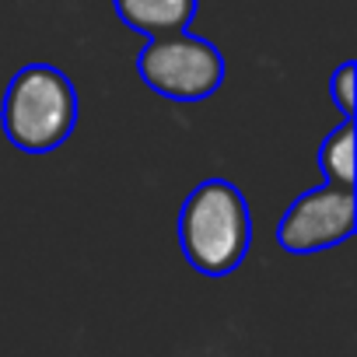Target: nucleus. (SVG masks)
<instances>
[{
	"instance_id": "obj_3",
	"label": "nucleus",
	"mask_w": 357,
	"mask_h": 357,
	"mask_svg": "<svg viewBox=\"0 0 357 357\" xmlns=\"http://www.w3.org/2000/svg\"><path fill=\"white\" fill-rule=\"evenodd\" d=\"M140 81L172 102H204L225 84V53L204 39L183 32L154 36L137 56Z\"/></svg>"
},
{
	"instance_id": "obj_2",
	"label": "nucleus",
	"mask_w": 357,
	"mask_h": 357,
	"mask_svg": "<svg viewBox=\"0 0 357 357\" xmlns=\"http://www.w3.org/2000/svg\"><path fill=\"white\" fill-rule=\"evenodd\" d=\"M8 140L29 154H50L67 144L77 126V88L53 63L22 67L4 91L0 105Z\"/></svg>"
},
{
	"instance_id": "obj_4",
	"label": "nucleus",
	"mask_w": 357,
	"mask_h": 357,
	"mask_svg": "<svg viewBox=\"0 0 357 357\" xmlns=\"http://www.w3.org/2000/svg\"><path fill=\"white\" fill-rule=\"evenodd\" d=\"M357 225V197L354 186H333L322 183L308 193H301L277 225V242L291 256H312L326 252L354 235Z\"/></svg>"
},
{
	"instance_id": "obj_7",
	"label": "nucleus",
	"mask_w": 357,
	"mask_h": 357,
	"mask_svg": "<svg viewBox=\"0 0 357 357\" xmlns=\"http://www.w3.org/2000/svg\"><path fill=\"white\" fill-rule=\"evenodd\" d=\"M354 84H357V63L347 60L336 67L333 81H329V91H333V102L336 109L343 112V119H354Z\"/></svg>"
},
{
	"instance_id": "obj_5",
	"label": "nucleus",
	"mask_w": 357,
	"mask_h": 357,
	"mask_svg": "<svg viewBox=\"0 0 357 357\" xmlns=\"http://www.w3.org/2000/svg\"><path fill=\"white\" fill-rule=\"evenodd\" d=\"M112 8L126 29L154 39L168 32H183L197 18L200 0H112Z\"/></svg>"
},
{
	"instance_id": "obj_6",
	"label": "nucleus",
	"mask_w": 357,
	"mask_h": 357,
	"mask_svg": "<svg viewBox=\"0 0 357 357\" xmlns=\"http://www.w3.org/2000/svg\"><path fill=\"white\" fill-rule=\"evenodd\" d=\"M319 168L326 183L354 186V119H343L333 133H326L319 147Z\"/></svg>"
},
{
	"instance_id": "obj_1",
	"label": "nucleus",
	"mask_w": 357,
	"mask_h": 357,
	"mask_svg": "<svg viewBox=\"0 0 357 357\" xmlns=\"http://www.w3.org/2000/svg\"><path fill=\"white\" fill-rule=\"evenodd\" d=\"M252 245V211L245 193L214 175L183 200L178 211V249L204 277H228L242 266Z\"/></svg>"
}]
</instances>
